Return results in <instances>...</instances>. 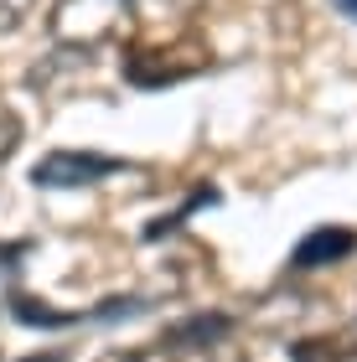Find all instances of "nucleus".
I'll return each instance as SVG.
<instances>
[{
	"label": "nucleus",
	"mask_w": 357,
	"mask_h": 362,
	"mask_svg": "<svg viewBox=\"0 0 357 362\" xmlns=\"http://www.w3.org/2000/svg\"><path fill=\"white\" fill-rule=\"evenodd\" d=\"M129 16H135V0H57L47 11V37L62 52H99V47L119 42Z\"/></svg>",
	"instance_id": "nucleus-1"
},
{
	"label": "nucleus",
	"mask_w": 357,
	"mask_h": 362,
	"mask_svg": "<svg viewBox=\"0 0 357 362\" xmlns=\"http://www.w3.org/2000/svg\"><path fill=\"white\" fill-rule=\"evenodd\" d=\"M156 347L166 352V362H249V347L238 341L233 316H192V321H176Z\"/></svg>",
	"instance_id": "nucleus-2"
},
{
	"label": "nucleus",
	"mask_w": 357,
	"mask_h": 362,
	"mask_svg": "<svg viewBox=\"0 0 357 362\" xmlns=\"http://www.w3.org/2000/svg\"><path fill=\"white\" fill-rule=\"evenodd\" d=\"M207 68V47L202 42H166V47H129L124 52V78L140 88H166V83H182V78L202 73Z\"/></svg>",
	"instance_id": "nucleus-3"
},
{
	"label": "nucleus",
	"mask_w": 357,
	"mask_h": 362,
	"mask_svg": "<svg viewBox=\"0 0 357 362\" xmlns=\"http://www.w3.org/2000/svg\"><path fill=\"white\" fill-rule=\"evenodd\" d=\"M119 171V160H109V156H83V151H52L47 160H37V171H31V181L37 187H93V181H104V176H115Z\"/></svg>",
	"instance_id": "nucleus-4"
},
{
	"label": "nucleus",
	"mask_w": 357,
	"mask_h": 362,
	"mask_svg": "<svg viewBox=\"0 0 357 362\" xmlns=\"http://www.w3.org/2000/svg\"><path fill=\"white\" fill-rule=\"evenodd\" d=\"M352 249H357V238L347 233V228H316V233L295 249L290 269H321V264H336V259H347Z\"/></svg>",
	"instance_id": "nucleus-5"
},
{
	"label": "nucleus",
	"mask_w": 357,
	"mask_h": 362,
	"mask_svg": "<svg viewBox=\"0 0 357 362\" xmlns=\"http://www.w3.org/2000/svg\"><path fill=\"white\" fill-rule=\"evenodd\" d=\"M290 362H357V337L352 332L300 337V341H290Z\"/></svg>",
	"instance_id": "nucleus-6"
},
{
	"label": "nucleus",
	"mask_w": 357,
	"mask_h": 362,
	"mask_svg": "<svg viewBox=\"0 0 357 362\" xmlns=\"http://www.w3.org/2000/svg\"><path fill=\"white\" fill-rule=\"evenodd\" d=\"M21 151V119H16L11 109H0V166Z\"/></svg>",
	"instance_id": "nucleus-7"
},
{
	"label": "nucleus",
	"mask_w": 357,
	"mask_h": 362,
	"mask_svg": "<svg viewBox=\"0 0 357 362\" xmlns=\"http://www.w3.org/2000/svg\"><path fill=\"white\" fill-rule=\"evenodd\" d=\"M31 11H37V0H0V37H6V31H21Z\"/></svg>",
	"instance_id": "nucleus-8"
},
{
	"label": "nucleus",
	"mask_w": 357,
	"mask_h": 362,
	"mask_svg": "<svg viewBox=\"0 0 357 362\" xmlns=\"http://www.w3.org/2000/svg\"><path fill=\"white\" fill-rule=\"evenodd\" d=\"M99 362H166V352H160V347H115V352H104Z\"/></svg>",
	"instance_id": "nucleus-9"
},
{
	"label": "nucleus",
	"mask_w": 357,
	"mask_h": 362,
	"mask_svg": "<svg viewBox=\"0 0 357 362\" xmlns=\"http://www.w3.org/2000/svg\"><path fill=\"white\" fill-rule=\"evenodd\" d=\"M332 6H336V11H342V16H347V21H357V0H332Z\"/></svg>",
	"instance_id": "nucleus-10"
},
{
	"label": "nucleus",
	"mask_w": 357,
	"mask_h": 362,
	"mask_svg": "<svg viewBox=\"0 0 357 362\" xmlns=\"http://www.w3.org/2000/svg\"><path fill=\"white\" fill-rule=\"evenodd\" d=\"M26 362H68L62 352H42V357H26Z\"/></svg>",
	"instance_id": "nucleus-11"
}]
</instances>
